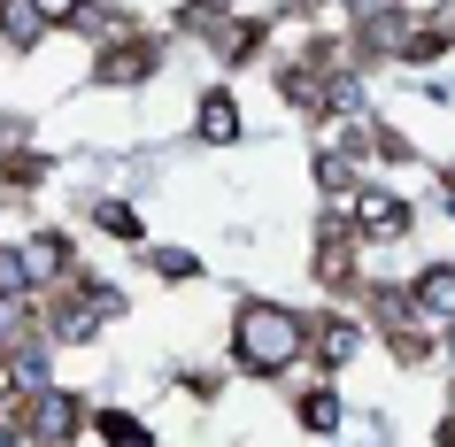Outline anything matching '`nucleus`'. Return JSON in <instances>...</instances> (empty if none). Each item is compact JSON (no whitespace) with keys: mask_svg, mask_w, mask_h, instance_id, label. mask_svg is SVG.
<instances>
[{"mask_svg":"<svg viewBox=\"0 0 455 447\" xmlns=\"http://www.w3.org/2000/svg\"><path fill=\"white\" fill-rule=\"evenodd\" d=\"M201 132H209V140H224V132H240V116H232L224 100H209V108H201Z\"/></svg>","mask_w":455,"mask_h":447,"instance_id":"obj_1","label":"nucleus"}]
</instances>
